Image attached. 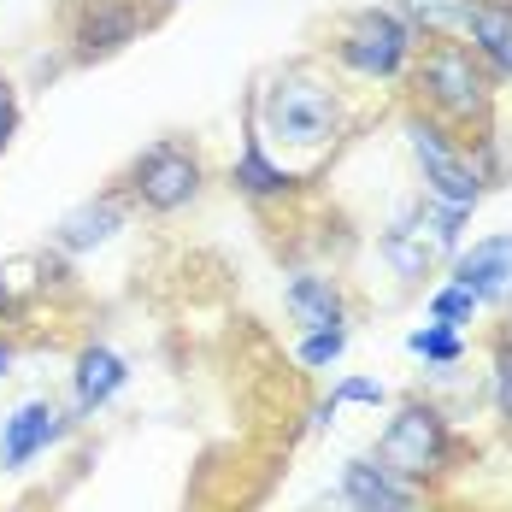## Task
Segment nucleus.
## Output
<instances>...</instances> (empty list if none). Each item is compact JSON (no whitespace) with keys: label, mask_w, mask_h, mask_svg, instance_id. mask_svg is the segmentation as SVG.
<instances>
[{"label":"nucleus","mask_w":512,"mask_h":512,"mask_svg":"<svg viewBox=\"0 0 512 512\" xmlns=\"http://www.w3.org/2000/svg\"><path fill=\"white\" fill-rule=\"evenodd\" d=\"M418 89L424 101L436 106L442 118H483L489 112V77H483V59L465 48V42H430L418 59Z\"/></svg>","instance_id":"2"},{"label":"nucleus","mask_w":512,"mask_h":512,"mask_svg":"<svg viewBox=\"0 0 512 512\" xmlns=\"http://www.w3.org/2000/svg\"><path fill=\"white\" fill-rule=\"evenodd\" d=\"M471 312H477V295H465L460 283H448V289L430 301V324H442V330H460V324H471Z\"/></svg>","instance_id":"18"},{"label":"nucleus","mask_w":512,"mask_h":512,"mask_svg":"<svg viewBox=\"0 0 512 512\" xmlns=\"http://www.w3.org/2000/svg\"><path fill=\"white\" fill-rule=\"evenodd\" d=\"M412 154H418V165H424V183H430V195L442 206H454V212H471L477 206V195H483V177H477V165L471 159H460L454 148H448V136L436 130V124H412Z\"/></svg>","instance_id":"6"},{"label":"nucleus","mask_w":512,"mask_h":512,"mask_svg":"<svg viewBox=\"0 0 512 512\" xmlns=\"http://www.w3.org/2000/svg\"><path fill=\"white\" fill-rule=\"evenodd\" d=\"M130 189L148 212H177L201 195V159L189 154L183 142H154L148 154L136 159L130 171Z\"/></svg>","instance_id":"5"},{"label":"nucleus","mask_w":512,"mask_h":512,"mask_svg":"<svg viewBox=\"0 0 512 512\" xmlns=\"http://www.w3.org/2000/svg\"><path fill=\"white\" fill-rule=\"evenodd\" d=\"M118 230H124V206L118 201H89V206H77V212L59 224V242H65L71 254H89V248L112 242Z\"/></svg>","instance_id":"12"},{"label":"nucleus","mask_w":512,"mask_h":512,"mask_svg":"<svg viewBox=\"0 0 512 512\" xmlns=\"http://www.w3.org/2000/svg\"><path fill=\"white\" fill-rule=\"evenodd\" d=\"M18 136V95H12V83L0 77V148Z\"/></svg>","instance_id":"22"},{"label":"nucleus","mask_w":512,"mask_h":512,"mask_svg":"<svg viewBox=\"0 0 512 512\" xmlns=\"http://www.w3.org/2000/svg\"><path fill=\"white\" fill-rule=\"evenodd\" d=\"M495 401L512 418V342H501V354H495Z\"/></svg>","instance_id":"21"},{"label":"nucleus","mask_w":512,"mask_h":512,"mask_svg":"<svg viewBox=\"0 0 512 512\" xmlns=\"http://www.w3.org/2000/svg\"><path fill=\"white\" fill-rule=\"evenodd\" d=\"M412 48H418V36L407 30L401 12H359L336 42V59L359 77H401Z\"/></svg>","instance_id":"3"},{"label":"nucleus","mask_w":512,"mask_h":512,"mask_svg":"<svg viewBox=\"0 0 512 512\" xmlns=\"http://www.w3.org/2000/svg\"><path fill=\"white\" fill-rule=\"evenodd\" d=\"M348 348V330L336 324V330H312L307 342H301V365H330V359H342Z\"/></svg>","instance_id":"19"},{"label":"nucleus","mask_w":512,"mask_h":512,"mask_svg":"<svg viewBox=\"0 0 512 512\" xmlns=\"http://www.w3.org/2000/svg\"><path fill=\"white\" fill-rule=\"evenodd\" d=\"M59 430H65V418H59L53 401H24V407L6 418V430H0V465L18 471L24 460H36Z\"/></svg>","instance_id":"9"},{"label":"nucleus","mask_w":512,"mask_h":512,"mask_svg":"<svg viewBox=\"0 0 512 512\" xmlns=\"http://www.w3.org/2000/svg\"><path fill=\"white\" fill-rule=\"evenodd\" d=\"M142 6L136 0H83L77 6V24H71V59L77 65H95L106 53H118L124 42H136L142 30Z\"/></svg>","instance_id":"7"},{"label":"nucleus","mask_w":512,"mask_h":512,"mask_svg":"<svg viewBox=\"0 0 512 512\" xmlns=\"http://www.w3.org/2000/svg\"><path fill=\"white\" fill-rule=\"evenodd\" d=\"M442 460H448V430H442L436 407H401V418L377 442V465L395 471L401 483H418V477L442 471Z\"/></svg>","instance_id":"4"},{"label":"nucleus","mask_w":512,"mask_h":512,"mask_svg":"<svg viewBox=\"0 0 512 512\" xmlns=\"http://www.w3.org/2000/svg\"><path fill=\"white\" fill-rule=\"evenodd\" d=\"M407 348H412L418 359L454 365V359H460V336H454V330H442V324H424V330H412V336H407Z\"/></svg>","instance_id":"17"},{"label":"nucleus","mask_w":512,"mask_h":512,"mask_svg":"<svg viewBox=\"0 0 512 512\" xmlns=\"http://www.w3.org/2000/svg\"><path fill=\"white\" fill-rule=\"evenodd\" d=\"M259 118H265V136H277V142H289V148H324V142H336L342 106H336V95H330L318 77L289 71V77H277V83L265 89Z\"/></svg>","instance_id":"1"},{"label":"nucleus","mask_w":512,"mask_h":512,"mask_svg":"<svg viewBox=\"0 0 512 512\" xmlns=\"http://www.w3.org/2000/svg\"><path fill=\"white\" fill-rule=\"evenodd\" d=\"M342 495H348L354 512H412L418 507L412 483H401L395 471H383L377 460H348V471H342Z\"/></svg>","instance_id":"8"},{"label":"nucleus","mask_w":512,"mask_h":512,"mask_svg":"<svg viewBox=\"0 0 512 512\" xmlns=\"http://www.w3.org/2000/svg\"><path fill=\"white\" fill-rule=\"evenodd\" d=\"M124 359L112 354V348H89V354L77 359V407L83 412H95V407H106L118 389H124Z\"/></svg>","instance_id":"13"},{"label":"nucleus","mask_w":512,"mask_h":512,"mask_svg":"<svg viewBox=\"0 0 512 512\" xmlns=\"http://www.w3.org/2000/svg\"><path fill=\"white\" fill-rule=\"evenodd\" d=\"M454 283H460L465 295H477V301H495L512 283V236H489V242H477L471 254H460Z\"/></svg>","instance_id":"11"},{"label":"nucleus","mask_w":512,"mask_h":512,"mask_svg":"<svg viewBox=\"0 0 512 512\" xmlns=\"http://www.w3.org/2000/svg\"><path fill=\"white\" fill-rule=\"evenodd\" d=\"M407 30L430 36V42H460L465 36V0H401Z\"/></svg>","instance_id":"15"},{"label":"nucleus","mask_w":512,"mask_h":512,"mask_svg":"<svg viewBox=\"0 0 512 512\" xmlns=\"http://www.w3.org/2000/svg\"><path fill=\"white\" fill-rule=\"evenodd\" d=\"M289 312L307 324V330H336L342 324V295L330 277H295L289 283Z\"/></svg>","instance_id":"14"},{"label":"nucleus","mask_w":512,"mask_h":512,"mask_svg":"<svg viewBox=\"0 0 512 512\" xmlns=\"http://www.w3.org/2000/svg\"><path fill=\"white\" fill-rule=\"evenodd\" d=\"M465 36H471V53L495 77H512V6H501V0H465Z\"/></svg>","instance_id":"10"},{"label":"nucleus","mask_w":512,"mask_h":512,"mask_svg":"<svg viewBox=\"0 0 512 512\" xmlns=\"http://www.w3.org/2000/svg\"><path fill=\"white\" fill-rule=\"evenodd\" d=\"M383 407V383H371V377H348V383H336V395H330V407Z\"/></svg>","instance_id":"20"},{"label":"nucleus","mask_w":512,"mask_h":512,"mask_svg":"<svg viewBox=\"0 0 512 512\" xmlns=\"http://www.w3.org/2000/svg\"><path fill=\"white\" fill-rule=\"evenodd\" d=\"M6 365H12V354H6V348H0V371H6Z\"/></svg>","instance_id":"23"},{"label":"nucleus","mask_w":512,"mask_h":512,"mask_svg":"<svg viewBox=\"0 0 512 512\" xmlns=\"http://www.w3.org/2000/svg\"><path fill=\"white\" fill-rule=\"evenodd\" d=\"M236 183L248 195H259V201H271V195H289L295 189V171H283V165L265 159V136H248V148L236 159Z\"/></svg>","instance_id":"16"}]
</instances>
